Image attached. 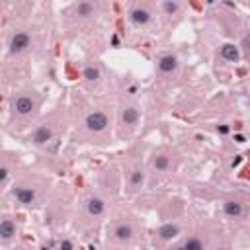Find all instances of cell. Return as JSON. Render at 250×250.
<instances>
[{
	"instance_id": "7402d4cb",
	"label": "cell",
	"mask_w": 250,
	"mask_h": 250,
	"mask_svg": "<svg viewBox=\"0 0 250 250\" xmlns=\"http://www.w3.org/2000/svg\"><path fill=\"white\" fill-rule=\"evenodd\" d=\"M8 178V168L6 166H0V182H4Z\"/></svg>"
},
{
	"instance_id": "8992f818",
	"label": "cell",
	"mask_w": 250,
	"mask_h": 250,
	"mask_svg": "<svg viewBox=\"0 0 250 250\" xmlns=\"http://www.w3.org/2000/svg\"><path fill=\"white\" fill-rule=\"evenodd\" d=\"M86 211L90 217H102L105 211V199H102L100 195H90L86 201Z\"/></svg>"
},
{
	"instance_id": "52a82bcc",
	"label": "cell",
	"mask_w": 250,
	"mask_h": 250,
	"mask_svg": "<svg viewBox=\"0 0 250 250\" xmlns=\"http://www.w3.org/2000/svg\"><path fill=\"white\" fill-rule=\"evenodd\" d=\"M176 68H178V59H176V55H162V57L158 59V70H160L162 74H172V72H176Z\"/></svg>"
},
{
	"instance_id": "ac0fdd59",
	"label": "cell",
	"mask_w": 250,
	"mask_h": 250,
	"mask_svg": "<svg viewBox=\"0 0 250 250\" xmlns=\"http://www.w3.org/2000/svg\"><path fill=\"white\" fill-rule=\"evenodd\" d=\"M129 184L133 188H141L145 184V172L143 170H133L131 176H129Z\"/></svg>"
},
{
	"instance_id": "7c38bea8",
	"label": "cell",
	"mask_w": 250,
	"mask_h": 250,
	"mask_svg": "<svg viewBox=\"0 0 250 250\" xmlns=\"http://www.w3.org/2000/svg\"><path fill=\"white\" fill-rule=\"evenodd\" d=\"M180 234V227L176 225V223H166V225H162L160 229H158V238L160 240H172V238H176Z\"/></svg>"
},
{
	"instance_id": "9c48e42d",
	"label": "cell",
	"mask_w": 250,
	"mask_h": 250,
	"mask_svg": "<svg viewBox=\"0 0 250 250\" xmlns=\"http://www.w3.org/2000/svg\"><path fill=\"white\" fill-rule=\"evenodd\" d=\"M139 119H141V113H139V109H137L135 105L123 107V111H121V123H123V125L133 127V125L139 123Z\"/></svg>"
},
{
	"instance_id": "e0dca14e",
	"label": "cell",
	"mask_w": 250,
	"mask_h": 250,
	"mask_svg": "<svg viewBox=\"0 0 250 250\" xmlns=\"http://www.w3.org/2000/svg\"><path fill=\"white\" fill-rule=\"evenodd\" d=\"M174 250H203V242L199 238H188L186 242H182Z\"/></svg>"
},
{
	"instance_id": "d4e9b609",
	"label": "cell",
	"mask_w": 250,
	"mask_h": 250,
	"mask_svg": "<svg viewBox=\"0 0 250 250\" xmlns=\"http://www.w3.org/2000/svg\"><path fill=\"white\" fill-rule=\"evenodd\" d=\"M43 250H53V248H51V244H49V246H43Z\"/></svg>"
},
{
	"instance_id": "2e32d148",
	"label": "cell",
	"mask_w": 250,
	"mask_h": 250,
	"mask_svg": "<svg viewBox=\"0 0 250 250\" xmlns=\"http://www.w3.org/2000/svg\"><path fill=\"white\" fill-rule=\"evenodd\" d=\"M74 12H76L78 16H82V18H88V16H94L96 6H94L92 2H78L76 8H74Z\"/></svg>"
},
{
	"instance_id": "ffe728a7",
	"label": "cell",
	"mask_w": 250,
	"mask_h": 250,
	"mask_svg": "<svg viewBox=\"0 0 250 250\" xmlns=\"http://www.w3.org/2000/svg\"><path fill=\"white\" fill-rule=\"evenodd\" d=\"M152 166L158 170V172H164V170H168V166H170V160H168V156H156L154 160H152Z\"/></svg>"
},
{
	"instance_id": "5bb4252c",
	"label": "cell",
	"mask_w": 250,
	"mask_h": 250,
	"mask_svg": "<svg viewBox=\"0 0 250 250\" xmlns=\"http://www.w3.org/2000/svg\"><path fill=\"white\" fill-rule=\"evenodd\" d=\"M113 234H115V238H117V240L127 242V240H131V238H133V227H131L129 223H121V225H117V227H115Z\"/></svg>"
},
{
	"instance_id": "44dd1931",
	"label": "cell",
	"mask_w": 250,
	"mask_h": 250,
	"mask_svg": "<svg viewBox=\"0 0 250 250\" xmlns=\"http://www.w3.org/2000/svg\"><path fill=\"white\" fill-rule=\"evenodd\" d=\"M57 250H74V244H72V240H70V238H62V240L59 242Z\"/></svg>"
},
{
	"instance_id": "3957f363",
	"label": "cell",
	"mask_w": 250,
	"mask_h": 250,
	"mask_svg": "<svg viewBox=\"0 0 250 250\" xmlns=\"http://www.w3.org/2000/svg\"><path fill=\"white\" fill-rule=\"evenodd\" d=\"M150 18H152V14H150V10L146 8V6H141V4H137V6H133L131 10H129V20H131V23L133 25H146L148 21H150Z\"/></svg>"
},
{
	"instance_id": "603a6c76",
	"label": "cell",
	"mask_w": 250,
	"mask_h": 250,
	"mask_svg": "<svg viewBox=\"0 0 250 250\" xmlns=\"http://www.w3.org/2000/svg\"><path fill=\"white\" fill-rule=\"evenodd\" d=\"M234 141H236V143H240V145H242V143H246V137H244V135H242V133H236V135H234Z\"/></svg>"
},
{
	"instance_id": "ba28073f",
	"label": "cell",
	"mask_w": 250,
	"mask_h": 250,
	"mask_svg": "<svg viewBox=\"0 0 250 250\" xmlns=\"http://www.w3.org/2000/svg\"><path fill=\"white\" fill-rule=\"evenodd\" d=\"M223 213H225L227 217H230V219H240L242 213H244V207H242L240 201H236V199H229V201L223 203Z\"/></svg>"
},
{
	"instance_id": "6da1fadb",
	"label": "cell",
	"mask_w": 250,
	"mask_h": 250,
	"mask_svg": "<svg viewBox=\"0 0 250 250\" xmlns=\"http://www.w3.org/2000/svg\"><path fill=\"white\" fill-rule=\"evenodd\" d=\"M84 125H86V129L90 133H104L107 129V125H109V119H107V115L104 111L94 109L84 117Z\"/></svg>"
},
{
	"instance_id": "cb8c5ba5",
	"label": "cell",
	"mask_w": 250,
	"mask_h": 250,
	"mask_svg": "<svg viewBox=\"0 0 250 250\" xmlns=\"http://www.w3.org/2000/svg\"><path fill=\"white\" fill-rule=\"evenodd\" d=\"M229 129H230L229 125H221V127H217V131H219L221 135H227V133H229Z\"/></svg>"
},
{
	"instance_id": "30bf717a",
	"label": "cell",
	"mask_w": 250,
	"mask_h": 250,
	"mask_svg": "<svg viewBox=\"0 0 250 250\" xmlns=\"http://www.w3.org/2000/svg\"><path fill=\"white\" fill-rule=\"evenodd\" d=\"M51 139H53V129H51V125H41V127H37L35 133L31 135V141H33L35 145H45V143H49Z\"/></svg>"
},
{
	"instance_id": "5b68a950",
	"label": "cell",
	"mask_w": 250,
	"mask_h": 250,
	"mask_svg": "<svg viewBox=\"0 0 250 250\" xmlns=\"http://www.w3.org/2000/svg\"><path fill=\"white\" fill-rule=\"evenodd\" d=\"M12 195L20 203H23V205H31L35 201V189L29 188V186H18V188H14L12 189Z\"/></svg>"
},
{
	"instance_id": "8fae6325",
	"label": "cell",
	"mask_w": 250,
	"mask_h": 250,
	"mask_svg": "<svg viewBox=\"0 0 250 250\" xmlns=\"http://www.w3.org/2000/svg\"><path fill=\"white\" fill-rule=\"evenodd\" d=\"M219 55H221V59H225V61H229V62H236L238 57H240V51H238V47H236L234 43H225V45L221 47Z\"/></svg>"
},
{
	"instance_id": "4fadbf2b",
	"label": "cell",
	"mask_w": 250,
	"mask_h": 250,
	"mask_svg": "<svg viewBox=\"0 0 250 250\" xmlns=\"http://www.w3.org/2000/svg\"><path fill=\"white\" fill-rule=\"evenodd\" d=\"M14 236H16V223L12 219H2L0 221V238L10 240Z\"/></svg>"
},
{
	"instance_id": "9a60e30c",
	"label": "cell",
	"mask_w": 250,
	"mask_h": 250,
	"mask_svg": "<svg viewBox=\"0 0 250 250\" xmlns=\"http://www.w3.org/2000/svg\"><path fill=\"white\" fill-rule=\"evenodd\" d=\"M100 76H102V72H100V68L94 66V64H88V66H84V70H82V78L88 80V82H98Z\"/></svg>"
},
{
	"instance_id": "7a4b0ae2",
	"label": "cell",
	"mask_w": 250,
	"mask_h": 250,
	"mask_svg": "<svg viewBox=\"0 0 250 250\" xmlns=\"http://www.w3.org/2000/svg\"><path fill=\"white\" fill-rule=\"evenodd\" d=\"M10 53L12 55H20L23 51H27L31 47V35L27 31H16L12 37H10Z\"/></svg>"
},
{
	"instance_id": "277c9868",
	"label": "cell",
	"mask_w": 250,
	"mask_h": 250,
	"mask_svg": "<svg viewBox=\"0 0 250 250\" xmlns=\"http://www.w3.org/2000/svg\"><path fill=\"white\" fill-rule=\"evenodd\" d=\"M33 109H35V100H33L31 96L21 94V96H18V98L14 100V111H16V115L25 117V115H29Z\"/></svg>"
},
{
	"instance_id": "d6986e66",
	"label": "cell",
	"mask_w": 250,
	"mask_h": 250,
	"mask_svg": "<svg viewBox=\"0 0 250 250\" xmlns=\"http://www.w3.org/2000/svg\"><path fill=\"white\" fill-rule=\"evenodd\" d=\"M162 12L166 14V16H176L178 12H180V4L178 2H162Z\"/></svg>"
}]
</instances>
